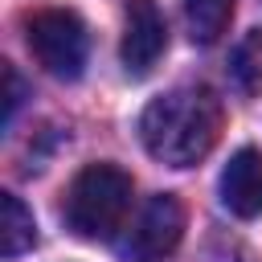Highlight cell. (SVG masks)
I'll return each mask as SVG.
<instances>
[{
    "instance_id": "obj_8",
    "label": "cell",
    "mask_w": 262,
    "mask_h": 262,
    "mask_svg": "<svg viewBox=\"0 0 262 262\" xmlns=\"http://www.w3.org/2000/svg\"><path fill=\"white\" fill-rule=\"evenodd\" d=\"M184 16H188L192 41L213 45V41H221V33L229 29L233 0H184Z\"/></svg>"
},
{
    "instance_id": "obj_5",
    "label": "cell",
    "mask_w": 262,
    "mask_h": 262,
    "mask_svg": "<svg viewBox=\"0 0 262 262\" xmlns=\"http://www.w3.org/2000/svg\"><path fill=\"white\" fill-rule=\"evenodd\" d=\"M164 41H168V29H164L156 0H127V25H123V66H127V74L143 78L160 61Z\"/></svg>"
},
{
    "instance_id": "obj_3",
    "label": "cell",
    "mask_w": 262,
    "mask_h": 262,
    "mask_svg": "<svg viewBox=\"0 0 262 262\" xmlns=\"http://www.w3.org/2000/svg\"><path fill=\"white\" fill-rule=\"evenodd\" d=\"M25 41L45 74L53 78H78L90 53V37L78 12L70 8H37L25 16Z\"/></svg>"
},
{
    "instance_id": "obj_1",
    "label": "cell",
    "mask_w": 262,
    "mask_h": 262,
    "mask_svg": "<svg viewBox=\"0 0 262 262\" xmlns=\"http://www.w3.org/2000/svg\"><path fill=\"white\" fill-rule=\"evenodd\" d=\"M221 135V98L209 86H180L147 102L139 119L143 147L172 168H188L213 151Z\"/></svg>"
},
{
    "instance_id": "obj_2",
    "label": "cell",
    "mask_w": 262,
    "mask_h": 262,
    "mask_svg": "<svg viewBox=\"0 0 262 262\" xmlns=\"http://www.w3.org/2000/svg\"><path fill=\"white\" fill-rule=\"evenodd\" d=\"M131 209V176L115 164H86L66 188V225L78 237L106 242L123 229Z\"/></svg>"
},
{
    "instance_id": "obj_9",
    "label": "cell",
    "mask_w": 262,
    "mask_h": 262,
    "mask_svg": "<svg viewBox=\"0 0 262 262\" xmlns=\"http://www.w3.org/2000/svg\"><path fill=\"white\" fill-rule=\"evenodd\" d=\"M233 78L242 82V90H258L262 86V33H250L237 53H233Z\"/></svg>"
},
{
    "instance_id": "obj_7",
    "label": "cell",
    "mask_w": 262,
    "mask_h": 262,
    "mask_svg": "<svg viewBox=\"0 0 262 262\" xmlns=\"http://www.w3.org/2000/svg\"><path fill=\"white\" fill-rule=\"evenodd\" d=\"M33 242H37L33 213L20 205V196L4 192V196H0V254H4V258H16V254H25Z\"/></svg>"
},
{
    "instance_id": "obj_4",
    "label": "cell",
    "mask_w": 262,
    "mask_h": 262,
    "mask_svg": "<svg viewBox=\"0 0 262 262\" xmlns=\"http://www.w3.org/2000/svg\"><path fill=\"white\" fill-rule=\"evenodd\" d=\"M180 237H184V209L172 192H160L135 213L127 237L119 242V258L123 262H160L180 246Z\"/></svg>"
},
{
    "instance_id": "obj_6",
    "label": "cell",
    "mask_w": 262,
    "mask_h": 262,
    "mask_svg": "<svg viewBox=\"0 0 262 262\" xmlns=\"http://www.w3.org/2000/svg\"><path fill=\"white\" fill-rule=\"evenodd\" d=\"M221 201L233 217H258L262 213V151L242 147L229 156L221 172Z\"/></svg>"
}]
</instances>
